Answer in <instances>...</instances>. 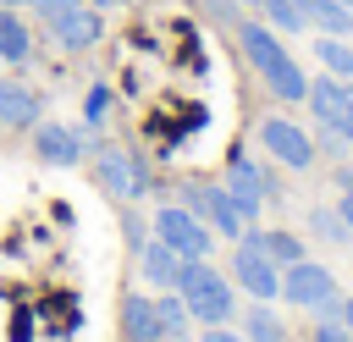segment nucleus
<instances>
[{
  "label": "nucleus",
  "instance_id": "obj_1",
  "mask_svg": "<svg viewBox=\"0 0 353 342\" xmlns=\"http://www.w3.org/2000/svg\"><path fill=\"white\" fill-rule=\"evenodd\" d=\"M232 33H237V44H243V61L259 72V83H265L276 99L298 105V99L309 94V77H303V66L287 55V44H281V33H276V28H265L259 17H243Z\"/></svg>",
  "mask_w": 353,
  "mask_h": 342
},
{
  "label": "nucleus",
  "instance_id": "obj_2",
  "mask_svg": "<svg viewBox=\"0 0 353 342\" xmlns=\"http://www.w3.org/2000/svg\"><path fill=\"white\" fill-rule=\"evenodd\" d=\"M171 292L188 303L193 325H226V320H232V309H237L232 281H226L210 259H182V270H176V287H171Z\"/></svg>",
  "mask_w": 353,
  "mask_h": 342
},
{
  "label": "nucleus",
  "instance_id": "obj_3",
  "mask_svg": "<svg viewBox=\"0 0 353 342\" xmlns=\"http://www.w3.org/2000/svg\"><path fill=\"white\" fill-rule=\"evenodd\" d=\"M94 177H99V188H105L110 199H121V204L154 193V171H149V160H138V154L121 149V143H99V149H94Z\"/></svg>",
  "mask_w": 353,
  "mask_h": 342
},
{
  "label": "nucleus",
  "instance_id": "obj_4",
  "mask_svg": "<svg viewBox=\"0 0 353 342\" xmlns=\"http://www.w3.org/2000/svg\"><path fill=\"white\" fill-rule=\"evenodd\" d=\"M281 298L292 303V309H314V314H336L342 309V298H336V276L320 265V259H298V265H287L281 270Z\"/></svg>",
  "mask_w": 353,
  "mask_h": 342
},
{
  "label": "nucleus",
  "instance_id": "obj_5",
  "mask_svg": "<svg viewBox=\"0 0 353 342\" xmlns=\"http://www.w3.org/2000/svg\"><path fill=\"white\" fill-rule=\"evenodd\" d=\"M176 204H188L215 237H232V243H237L243 226H248L243 210H237V199L226 193V182H182V199H176Z\"/></svg>",
  "mask_w": 353,
  "mask_h": 342
},
{
  "label": "nucleus",
  "instance_id": "obj_6",
  "mask_svg": "<svg viewBox=\"0 0 353 342\" xmlns=\"http://www.w3.org/2000/svg\"><path fill=\"white\" fill-rule=\"evenodd\" d=\"M149 232H154L165 248H176L182 259H210V248H215V232H210L188 204H160L154 221H149Z\"/></svg>",
  "mask_w": 353,
  "mask_h": 342
},
{
  "label": "nucleus",
  "instance_id": "obj_7",
  "mask_svg": "<svg viewBox=\"0 0 353 342\" xmlns=\"http://www.w3.org/2000/svg\"><path fill=\"white\" fill-rule=\"evenodd\" d=\"M44 28H50L55 50H66V55H83V50H94V44L105 39V17H99L88 0H72V6H66V11H55Z\"/></svg>",
  "mask_w": 353,
  "mask_h": 342
},
{
  "label": "nucleus",
  "instance_id": "obj_8",
  "mask_svg": "<svg viewBox=\"0 0 353 342\" xmlns=\"http://www.w3.org/2000/svg\"><path fill=\"white\" fill-rule=\"evenodd\" d=\"M33 154L44 165H83L88 160V127H66V121H33Z\"/></svg>",
  "mask_w": 353,
  "mask_h": 342
},
{
  "label": "nucleus",
  "instance_id": "obj_9",
  "mask_svg": "<svg viewBox=\"0 0 353 342\" xmlns=\"http://www.w3.org/2000/svg\"><path fill=\"white\" fill-rule=\"evenodd\" d=\"M259 143H265L270 160H281L287 171H309V165H314V138H309L298 121H287V116H265V121H259Z\"/></svg>",
  "mask_w": 353,
  "mask_h": 342
},
{
  "label": "nucleus",
  "instance_id": "obj_10",
  "mask_svg": "<svg viewBox=\"0 0 353 342\" xmlns=\"http://www.w3.org/2000/svg\"><path fill=\"white\" fill-rule=\"evenodd\" d=\"M232 281H237L248 298H259V303L281 298V270H276L254 243H243V237H237V248H232Z\"/></svg>",
  "mask_w": 353,
  "mask_h": 342
},
{
  "label": "nucleus",
  "instance_id": "obj_11",
  "mask_svg": "<svg viewBox=\"0 0 353 342\" xmlns=\"http://www.w3.org/2000/svg\"><path fill=\"white\" fill-rule=\"evenodd\" d=\"M303 105L320 116V127H336V132H342V127L353 121V77H331V72L309 77Z\"/></svg>",
  "mask_w": 353,
  "mask_h": 342
},
{
  "label": "nucleus",
  "instance_id": "obj_12",
  "mask_svg": "<svg viewBox=\"0 0 353 342\" xmlns=\"http://www.w3.org/2000/svg\"><path fill=\"white\" fill-rule=\"evenodd\" d=\"M226 193L237 199L243 221L254 226V221H259V210H265V199H270V182H265V171H259L254 160H232V165H226Z\"/></svg>",
  "mask_w": 353,
  "mask_h": 342
},
{
  "label": "nucleus",
  "instance_id": "obj_13",
  "mask_svg": "<svg viewBox=\"0 0 353 342\" xmlns=\"http://www.w3.org/2000/svg\"><path fill=\"white\" fill-rule=\"evenodd\" d=\"M243 243H254L276 270H287V265L303 259V237H298V232H281V226H270V232H265V226H243Z\"/></svg>",
  "mask_w": 353,
  "mask_h": 342
},
{
  "label": "nucleus",
  "instance_id": "obj_14",
  "mask_svg": "<svg viewBox=\"0 0 353 342\" xmlns=\"http://www.w3.org/2000/svg\"><path fill=\"white\" fill-rule=\"evenodd\" d=\"M138 270H143V281H149L154 292H171V287H176V270H182V254L165 248V243L149 232V243L138 248Z\"/></svg>",
  "mask_w": 353,
  "mask_h": 342
},
{
  "label": "nucleus",
  "instance_id": "obj_15",
  "mask_svg": "<svg viewBox=\"0 0 353 342\" xmlns=\"http://www.w3.org/2000/svg\"><path fill=\"white\" fill-rule=\"evenodd\" d=\"M33 121H39V94L22 83V77H0V127H28L33 132Z\"/></svg>",
  "mask_w": 353,
  "mask_h": 342
},
{
  "label": "nucleus",
  "instance_id": "obj_16",
  "mask_svg": "<svg viewBox=\"0 0 353 342\" xmlns=\"http://www.w3.org/2000/svg\"><path fill=\"white\" fill-rule=\"evenodd\" d=\"M121 336L127 342H160V314L149 292H127L121 298Z\"/></svg>",
  "mask_w": 353,
  "mask_h": 342
},
{
  "label": "nucleus",
  "instance_id": "obj_17",
  "mask_svg": "<svg viewBox=\"0 0 353 342\" xmlns=\"http://www.w3.org/2000/svg\"><path fill=\"white\" fill-rule=\"evenodd\" d=\"M309 33H331V39H353V11L342 0H298Z\"/></svg>",
  "mask_w": 353,
  "mask_h": 342
},
{
  "label": "nucleus",
  "instance_id": "obj_18",
  "mask_svg": "<svg viewBox=\"0 0 353 342\" xmlns=\"http://www.w3.org/2000/svg\"><path fill=\"white\" fill-rule=\"evenodd\" d=\"M28 55H33V33L22 28V17L11 6H0V61L6 66H22Z\"/></svg>",
  "mask_w": 353,
  "mask_h": 342
},
{
  "label": "nucleus",
  "instance_id": "obj_19",
  "mask_svg": "<svg viewBox=\"0 0 353 342\" xmlns=\"http://www.w3.org/2000/svg\"><path fill=\"white\" fill-rule=\"evenodd\" d=\"M243 336H248V342H287V320H281L270 303L254 298V303L243 309Z\"/></svg>",
  "mask_w": 353,
  "mask_h": 342
},
{
  "label": "nucleus",
  "instance_id": "obj_20",
  "mask_svg": "<svg viewBox=\"0 0 353 342\" xmlns=\"http://www.w3.org/2000/svg\"><path fill=\"white\" fill-rule=\"evenodd\" d=\"M154 314H160V336H165V342H188L193 314H188V303H182L176 292H154Z\"/></svg>",
  "mask_w": 353,
  "mask_h": 342
},
{
  "label": "nucleus",
  "instance_id": "obj_21",
  "mask_svg": "<svg viewBox=\"0 0 353 342\" xmlns=\"http://www.w3.org/2000/svg\"><path fill=\"white\" fill-rule=\"evenodd\" d=\"M309 232H314L320 243H336V248H353V226L342 221V210H336V204H331V210H325V204H314V210H309Z\"/></svg>",
  "mask_w": 353,
  "mask_h": 342
},
{
  "label": "nucleus",
  "instance_id": "obj_22",
  "mask_svg": "<svg viewBox=\"0 0 353 342\" xmlns=\"http://www.w3.org/2000/svg\"><path fill=\"white\" fill-rule=\"evenodd\" d=\"M259 22H265V28H276V33H287V39L309 33V22H303L298 0H259Z\"/></svg>",
  "mask_w": 353,
  "mask_h": 342
},
{
  "label": "nucleus",
  "instance_id": "obj_23",
  "mask_svg": "<svg viewBox=\"0 0 353 342\" xmlns=\"http://www.w3.org/2000/svg\"><path fill=\"white\" fill-rule=\"evenodd\" d=\"M314 61H320L331 77H353V44H347V39L320 33V39H314Z\"/></svg>",
  "mask_w": 353,
  "mask_h": 342
},
{
  "label": "nucleus",
  "instance_id": "obj_24",
  "mask_svg": "<svg viewBox=\"0 0 353 342\" xmlns=\"http://www.w3.org/2000/svg\"><path fill=\"white\" fill-rule=\"evenodd\" d=\"M105 110H110V88H105V83H94V88H88V99H83V127L94 132V127L105 121Z\"/></svg>",
  "mask_w": 353,
  "mask_h": 342
},
{
  "label": "nucleus",
  "instance_id": "obj_25",
  "mask_svg": "<svg viewBox=\"0 0 353 342\" xmlns=\"http://www.w3.org/2000/svg\"><path fill=\"white\" fill-rule=\"evenodd\" d=\"M309 342H353V331H347V320L342 314H320V325H314V336Z\"/></svg>",
  "mask_w": 353,
  "mask_h": 342
},
{
  "label": "nucleus",
  "instance_id": "obj_26",
  "mask_svg": "<svg viewBox=\"0 0 353 342\" xmlns=\"http://www.w3.org/2000/svg\"><path fill=\"white\" fill-rule=\"evenodd\" d=\"M199 6H204V17H210V22H226V28H237V22H243V6H237V0H199Z\"/></svg>",
  "mask_w": 353,
  "mask_h": 342
},
{
  "label": "nucleus",
  "instance_id": "obj_27",
  "mask_svg": "<svg viewBox=\"0 0 353 342\" xmlns=\"http://www.w3.org/2000/svg\"><path fill=\"white\" fill-rule=\"evenodd\" d=\"M121 232H127V237H132V248H143V243H149V232H143V215H138V210H132V204H127V210H121Z\"/></svg>",
  "mask_w": 353,
  "mask_h": 342
},
{
  "label": "nucleus",
  "instance_id": "obj_28",
  "mask_svg": "<svg viewBox=\"0 0 353 342\" xmlns=\"http://www.w3.org/2000/svg\"><path fill=\"white\" fill-rule=\"evenodd\" d=\"M199 342H248L243 331H232V325H204V336Z\"/></svg>",
  "mask_w": 353,
  "mask_h": 342
},
{
  "label": "nucleus",
  "instance_id": "obj_29",
  "mask_svg": "<svg viewBox=\"0 0 353 342\" xmlns=\"http://www.w3.org/2000/svg\"><path fill=\"white\" fill-rule=\"evenodd\" d=\"M11 342H33V314H17L11 320Z\"/></svg>",
  "mask_w": 353,
  "mask_h": 342
},
{
  "label": "nucleus",
  "instance_id": "obj_30",
  "mask_svg": "<svg viewBox=\"0 0 353 342\" xmlns=\"http://www.w3.org/2000/svg\"><path fill=\"white\" fill-rule=\"evenodd\" d=\"M331 182H336V193H353V160H347V165H336V171H331Z\"/></svg>",
  "mask_w": 353,
  "mask_h": 342
},
{
  "label": "nucleus",
  "instance_id": "obj_31",
  "mask_svg": "<svg viewBox=\"0 0 353 342\" xmlns=\"http://www.w3.org/2000/svg\"><path fill=\"white\" fill-rule=\"evenodd\" d=\"M336 210H342V221L353 226V193H342V199H336Z\"/></svg>",
  "mask_w": 353,
  "mask_h": 342
},
{
  "label": "nucleus",
  "instance_id": "obj_32",
  "mask_svg": "<svg viewBox=\"0 0 353 342\" xmlns=\"http://www.w3.org/2000/svg\"><path fill=\"white\" fill-rule=\"evenodd\" d=\"M342 320H347V331H353V298H342V309H336Z\"/></svg>",
  "mask_w": 353,
  "mask_h": 342
},
{
  "label": "nucleus",
  "instance_id": "obj_33",
  "mask_svg": "<svg viewBox=\"0 0 353 342\" xmlns=\"http://www.w3.org/2000/svg\"><path fill=\"white\" fill-rule=\"evenodd\" d=\"M88 6H94V11H110V6H121V0H88Z\"/></svg>",
  "mask_w": 353,
  "mask_h": 342
},
{
  "label": "nucleus",
  "instance_id": "obj_34",
  "mask_svg": "<svg viewBox=\"0 0 353 342\" xmlns=\"http://www.w3.org/2000/svg\"><path fill=\"white\" fill-rule=\"evenodd\" d=\"M0 6H11V11H22V6H28V0H0Z\"/></svg>",
  "mask_w": 353,
  "mask_h": 342
},
{
  "label": "nucleus",
  "instance_id": "obj_35",
  "mask_svg": "<svg viewBox=\"0 0 353 342\" xmlns=\"http://www.w3.org/2000/svg\"><path fill=\"white\" fill-rule=\"evenodd\" d=\"M342 138H347V149H353V121H347V127H342Z\"/></svg>",
  "mask_w": 353,
  "mask_h": 342
},
{
  "label": "nucleus",
  "instance_id": "obj_36",
  "mask_svg": "<svg viewBox=\"0 0 353 342\" xmlns=\"http://www.w3.org/2000/svg\"><path fill=\"white\" fill-rule=\"evenodd\" d=\"M237 6H243V11H248V6H254V11H259V0H237Z\"/></svg>",
  "mask_w": 353,
  "mask_h": 342
},
{
  "label": "nucleus",
  "instance_id": "obj_37",
  "mask_svg": "<svg viewBox=\"0 0 353 342\" xmlns=\"http://www.w3.org/2000/svg\"><path fill=\"white\" fill-rule=\"evenodd\" d=\"M342 6H347V11H353V0H342Z\"/></svg>",
  "mask_w": 353,
  "mask_h": 342
}]
</instances>
